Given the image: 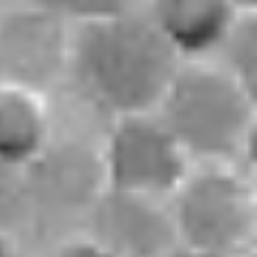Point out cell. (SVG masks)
Masks as SVG:
<instances>
[{"mask_svg": "<svg viewBox=\"0 0 257 257\" xmlns=\"http://www.w3.org/2000/svg\"><path fill=\"white\" fill-rule=\"evenodd\" d=\"M181 63L150 16L135 9L76 25L67 72L90 105L121 118L159 110Z\"/></svg>", "mask_w": 257, "mask_h": 257, "instance_id": "1", "label": "cell"}, {"mask_svg": "<svg viewBox=\"0 0 257 257\" xmlns=\"http://www.w3.org/2000/svg\"><path fill=\"white\" fill-rule=\"evenodd\" d=\"M257 105L217 58L184 61L157 114L192 164H239Z\"/></svg>", "mask_w": 257, "mask_h": 257, "instance_id": "2", "label": "cell"}, {"mask_svg": "<svg viewBox=\"0 0 257 257\" xmlns=\"http://www.w3.org/2000/svg\"><path fill=\"white\" fill-rule=\"evenodd\" d=\"M179 244L221 257L255 246V181L239 164H197L170 197Z\"/></svg>", "mask_w": 257, "mask_h": 257, "instance_id": "3", "label": "cell"}, {"mask_svg": "<svg viewBox=\"0 0 257 257\" xmlns=\"http://www.w3.org/2000/svg\"><path fill=\"white\" fill-rule=\"evenodd\" d=\"M101 164L110 190L155 199H170L195 166L157 112L114 118Z\"/></svg>", "mask_w": 257, "mask_h": 257, "instance_id": "4", "label": "cell"}, {"mask_svg": "<svg viewBox=\"0 0 257 257\" xmlns=\"http://www.w3.org/2000/svg\"><path fill=\"white\" fill-rule=\"evenodd\" d=\"M85 219L87 237L114 257H168L181 246L170 199L105 188Z\"/></svg>", "mask_w": 257, "mask_h": 257, "instance_id": "5", "label": "cell"}, {"mask_svg": "<svg viewBox=\"0 0 257 257\" xmlns=\"http://www.w3.org/2000/svg\"><path fill=\"white\" fill-rule=\"evenodd\" d=\"M70 49L65 21L36 7L9 12L0 21V81L43 92L70 70Z\"/></svg>", "mask_w": 257, "mask_h": 257, "instance_id": "6", "label": "cell"}, {"mask_svg": "<svg viewBox=\"0 0 257 257\" xmlns=\"http://www.w3.org/2000/svg\"><path fill=\"white\" fill-rule=\"evenodd\" d=\"M32 212H87L105 190L101 152L54 146L25 168Z\"/></svg>", "mask_w": 257, "mask_h": 257, "instance_id": "7", "label": "cell"}, {"mask_svg": "<svg viewBox=\"0 0 257 257\" xmlns=\"http://www.w3.org/2000/svg\"><path fill=\"white\" fill-rule=\"evenodd\" d=\"M166 41L184 61L217 58L233 29L237 12L230 0H143Z\"/></svg>", "mask_w": 257, "mask_h": 257, "instance_id": "8", "label": "cell"}, {"mask_svg": "<svg viewBox=\"0 0 257 257\" xmlns=\"http://www.w3.org/2000/svg\"><path fill=\"white\" fill-rule=\"evenodd\" d=\"M52 143L43 92L0 81V166L25 170Z\"/></svg>", "mask_w": 257, "mask_h": 257, "instance_id": "9", "label": "cell"}, {"mask_svg": "<svg viewBox=\"0 0 257 257\" xmlns=\"http://www.w3.org/2000/svg\"><path fill=\"white\" fill-rule=\"evenodd\" d=\"M217 61L257 105V14L237 18Z\"/></svg>", "mask_w": 257, "mask_h": 257, "instance_id": "10", "label": "cell"}, {"mask_svg": "<svg viewBox=\"0 0 257 257\" xmlns=\"http://www.w3.org/2000/svg\"><path fill=\"white\" fill-rule=\"evenodd\" d=\"M29 7H36L65 23L85 25L103 18L121 16V14L139 9L141 0H27Z\"/></svg>", "mask_w": 257, "mask_h": 257, "instance_id": "11", "label": "cell"}, {"mask_svg": "<svg viewBox=\"0 0 257 257\" xmlns=\"http://www.w3.org/2000/svg\"><path fill=\"white\" fill-rule=\"evenodd\" d=\"M47 257H114V255L107 253L103 246H98L87 235H83L56 244Z\"/></svg>", "mask_w": 257, "mask_h": 257, "instance_id": "12", "label": "cell"}, {"mask_svg": "<svg viewBox=\"0 0 257 257\" xmlns=\"http://www.w3.org/2000/svg\"><path fill=\"white\" fill-rule=\"evenodd\" d=\"M239 166L246 170V175L253 181H257V112L255 118L250 123V130L246 135L244 148H241V157H239Z\"/></svg>", "mask_w": 257, "mask_h": 257, "instance_id": "13", "label": "cell"}, {"mask_svg": "<svg viewBox=\"0 0 257 257\" xmlns=\"http://www.w3.org/2000/svg\"><path fill=\"white\" fill-rule=\"evenodd\" d=\"M237 16H255L257 14V0H230Z\"/></svg>", "mask_w": 257, "mask_h": 257, "instance_id": "14", "label": "cell"}, {"mask_svg": "<svg viewBox=\"0 0 257 257\" xmlns=\"http://www.w3.org/2000/svg\"><path fill=\"white\" fill-rule=\"evenodd\" d=\"M0 257H18V250L12 241V235L0 233Z\"/></svg>", "mask_w": 257, "mask_h": 257, "instance_id": "15", "label": "cell"}, {"mask_svg": "<svg viewBox=\"0 0 257 257\" xmlns=\"http://www.w3.org/2000/svg\"><path fill=\"white\" fill-rule=\"evenodd\" d=\"M168 257H221V255H212V253H204V250L188 248V246H179V248H175Z\"/></svg>", "mask_w": 257, "mask_h": 257, "instance_id": "16", "label": "cell"}, {"mask_svg": "<svg viewBox=\"0 0 257 257\" xmlns=\"http://www.w3.org/2000/svg\"><path fill=\"white\" fill-rule=\"evenodd\" d=\"M255 246H257V181H255Z\"/></svg>", "mask_w": 257, "mask_h": 257, "instance_id": "17", "label": "cell"}, {"mask_svg": "<svg viewBox=\"0 0 257 257\" xmlns=\"http://www.w3.org/2000/svg\"><path fill=\"white\" fill-rule=\"evenodd\" d=\"M241 257H257V246H253L250 250H246V253L241 255Z\"/></svg>", "mask_w": 257, "mask_h": 257, "instance_id": "18", "label": "cell"}]
</instances>
